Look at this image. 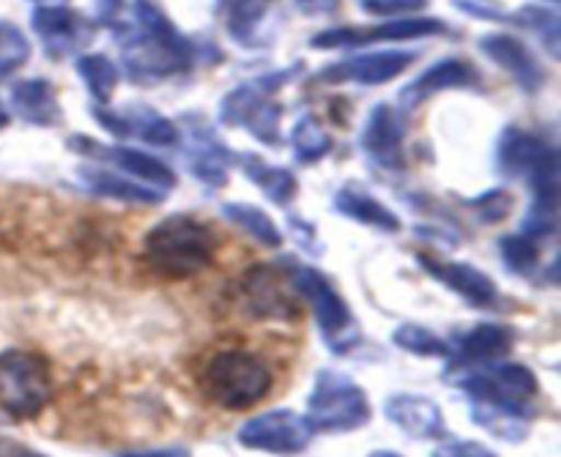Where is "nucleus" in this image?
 Listing matches in <instances>:
<instances>
[{
    "label": "nucleus",
    "instance_id": "10",
    "mask_svg": "<svg viewBox=\"0 0 561 457\" xmlns=\"http://www.w3.org/2000/svg\"><path fill=\"white\" fill-rule=\"evenodd\" d=\"M403 121L389 104H376L362 126V151L383 170H400L403 159Z\"/></svg>",
    "mask_w": 561,
    "mask_h": 457
},
{
    "label": "nucleus",
    "instance_id": "30",
    "mask_svg": "<svg viewBox=\"0 0 561 457\" xmlns=\"http://www.w3.org/2000/svg\"><path fill=\"white\" fill-rule=\"evenodd\" d=\"M290 142H294L296 159H301V162H318L332 151V135H327V129L312 115H305L294 126Z\"/></svg>",
    "mask_w": 561,
    "mask_h": 457
},
{
    "label": "nucleus",
    "instance_id": "19",
    "mask_svg": "<svg viewBox=\"0 0 561 457\" xmlns=\"http://www.w3.org/2000/svg\"><path fill=\"white\" fill-rule=\"evenodd\" d=\"M515 345V329L499 327V323H480L458 340V365H488L507 356Z\"/></svg>",
    "mask_w": 561,
    "mask_h": 457
},
{
    "label": "nucleus",
    "instance_id": "24",
    "mask_svg": "<svg viewBox=\"0 0 561 457\" xmlns=\"http://www.w3.org/2000/svg\"><path fill=\"white\" fill-rule=\"evenodd\" d=\"M239 164L247 173V179H250L252 184L261 186L263 195H266L268 201L279 203V206H288V203L296 197V192H299V184H296L290 170L263 162V159L255 157V153H241Z\"/></svg>",
    "mask_w": 561,
    "mask_h": 457
},
{
    "label": "nucleus",
    "instance_id": "4",
    "mask_svg": "<svg viewBox=\"0 0 561 457\" xmlns=\"http://www.w3.org/2000/svg\"><path fill=\"white\" fill-rule=\"evenodd\" d=\"M370 400L354 381L334 370H321L316 376L310 400H307V422L316 433H351L370 422Z\"/></svg>",
    "mask_w": 561,
    "mask_h": 457
},
{
    "label": "nucleus",
    "instance_id": "38",
    "mask_svg": "<svg viewBox=\"0 0 561 457\" xmlns=\"http://www.w3.org/2000/svg\"><path fill=\"white\" fill-rule=\"evenodd\" d=\"M433 457H499L493 449H488L485 444L480 442H463V438H458V442H447L442 444V447L433 449Z\"/></svg>",
    "mask_w": 561,
    "mask_h": 457
},
{
    "label": "nucleus",
    "instance_id": "28",
    "mask_svg": "<svg viewBox=\"0 0 561 457\" xmlns=\"http://www.w3.org/2000/svg\"><path fill=\"white\" fill-rule=\"evenodd\" d=\"M392 343L414 356H438V359L453 356V345L438 338L436 332H431V329L420 327V323H403V327L394 329Z\"/></svg>",
    "mask_w": 561,
    "mask_h": 457
},
{
    "label": "nucleus",
    "instance_id": "37",
    "mask_svg": "<svg viewBox=\"0 0 561 457\" xmlns=\"http://www.w3.org/2000/svg\"><path fill=\"white\" fill-rule=\"evenodd\" d=\"M427 0H359V9L373 16H409L425 9Z\"/></svg>",
    "mask_w": 561,
    "mask_h": 457
},
{
    "label": "nucleus",
    "instance_id": "21",
    "mask_svg": "<svg viewBox=\"0 0 561 457\" xmlns=\"http://www.w3.org/2000/svg\"><path fill=\"white\" fill-rule=\"evenodd\" d=\"M82 184L93 192V195L113 197V201H126V203H162V190H153V186L140 184L135 179H124L118 173H110V170L102 168H85L77 170Z\"/></svg>",
    "mask_w": 561,
    "mask_h": 457
},
{
    "label": "nucleus",
    "instance_id": "20",
    "mask_svg": "<svg viewBox=\"0 0 561 457\" xmlns=\"http://www.w3.org/2000/svg\"><path fill=\"white\" fill-rule=\"evenodd\" d=\"M11 107L22 121L36 126H53L60 121V104L53 85L42 77L22 80L11 88Z\"/></svg>",
    "mask_w": 561,
    "mask_h": 457
},
{
    "label": "nucleus",
    "instance_id": "13",
    "mask_svg": "<svg viewBox=\"0 0 561 457\" xmlns=\"http://www.w3.org/2000/svg\"><path fill=\"white\" fill-rule=\"evenodd\" d=\"M414 64V53L403 49H387V53H370L351 58L345 64L329 66L321 75L323 82H359V85H381L392 82Z\"/></svg>",
    "mask_w": 561,
    "mask_h": 457
},
{
    "label": "nucleus",
    "instance_id": "17",
    "mask_svg": "<svg viewBox=\"0 0 561 457\" xmlns=\"http://www.w3.org/2000/svg\"><path fill=\"white\" fill-rule=\"evenodd\" d=\"M480 82V75L471 64L460 58H447V60H438L436 66L425 71V75L416 77L414 82L403 88L400 93V104L405 110H414L416 104H422L425 99H431L433 93L438 91H447V88H469Z\"/></svg>",
    "mask_w": 561,
    "mask_h": 457
},
{
    "label": "nucleus",
    "instance_id": "11",
    "mask_svg": "<svg viewBox=\"0 0 561 457\" xmlns=\"http://www.w3.org/2000/svg\"><path fill=\"white\" fill-rule=\"evenodd\" d=\"M416 261L422 263L427 274L433 279H438L442 285H447L449 290L466 299L474 307H493L499 301V288L485 272L474 269L471 263H458V261H438L433 255H416Z\"/></svg>",
    "mask_w": 561,
    "mask_h": 457
},
{
    "label": "nucleus",
    "instance_id": "41",
    "mask_svg": "<svg viewBox=\"0 0 561 457\" xmlns=\"http://www.w3.org/2000/svg\"><path fill=\"white\" fill-rule=\"evenodd\" d=\"M118 457H192L186 447H162V449H148V453H126Z\"/></svg>",
    "mask_w": 561,
    "mask_h": 457
},
{
    "label": "nucleus",
    "instance_id": "36",
    "mask_svg": "<svg viewBox=\"0 0 561 457\" xmlns=\"http://www.w3.org/2000/svg\"><path fill=\"white\" fill-rule=\"evenodd\" d=\"M471 208H474L477 217H480L485 225L499 222V219H504L510 212H513V195H510L507 190H491L485 192V195L474 197Z\"/></svg>",
    "mask_w": 561,
    "mask_h": 457
},
{
    "label": "nucleus",
    "instance_id": "16",
    "mask_svg": "<svg viewBox=\"0 0 561 457\" xmlns=\"http://www.w3.org/2000/svg\"><path fill=\"white\" fill-rule=\"evenodd\" d=\"M480 49L493 60V64L502 66L504 71L515 77L520 85L529 93L540 91V85L546 82V71L537 64V58L531 55V49L524 42H518L510 33H485L480 38Z\"/></svg>",
    "mask_w": 561,
    "mask_h": 457
},
{
    "label": "nucleus",
    "instance_id": "40",
    "mask_svg": "<svg viewBox=\"0 0 561 457\" xmlns=\"http://www.w3.org/2000/svg\"><path fill=\"white\" fill-rule=\"evenodd\" d=\"M305 14H332L337 9V0H296Z\"/></svg>",
    "mask_w": 561,
    "mask_h": 457
},
{
    "label": "nucleus",
    "instance_id": "45",
    "mask_svg": "<svg viewBox=\"0 0 561 457\" xmlns=\"http://www.w3.org/2000/svg\"><path fill=\"white\" fill-rule=\"evenodd\" d=\"M5 124H9V113H5V107H3V104H0V129H3Z\"/></svg>",
    "mask_w": 561,
    "mask_h": 457
},
{
    "label": "nucleus",
    "instance_id": "6",
    "mask_svg": "<svg viewBox=\"0 0 561 457\" xmlns=\"http://www.w3.org/2000/svg\"><path fill=\"white\" fill-rule=\"evenodd\" d=\"M290 285L296 294L307 301L312 310L321 338L334 354H348L354 345H359V327L354 321L348 301L337 294L332 283L321 272L310 266H294L288 272Z\"/></svg>",
    "mask_w": 561,
    "mask_h": 457
},
{
    "label": "nucleus",
    "instance_id": "8",
    "mask_svg": "<svg viewBox=\"0 0 561 457\" xmlns=\"http://www.w3.org/2000/svg\"><path fill=\"white\" fill-rule=\"evenodd\" d=\"M316 431L307 416L290 409H274L247 420L239 431V444L244 449L272 455H299L312 442Z\"/></svg>",
    "mask_w": 561,
    "mask_h": 457
},
{
    "label": "nucleus",
    "instance_id": "23",
    "mask_svg": "<svg viewBox=\"0 0 561 457\" xmlns=\"http://www.w3.org/2000/svg\"><path fill=\"white\" fill-rule=\"evenodd\" d=\"M102 151L107 153V159L115 164V168L135 175V179H140L142 184L153 186V190L164 192L170 190V186H175L173 170H170L162 159L151 157V153L137 151V148H129V146H113V148H102Z\"/></svg>",
    "mask_w": 561,
    "mask_h": 457
},
{
    "label": "nucleus",
    "instance_id": "1",
    "mask_svg": "<svg viewBox=\"0 0 561 457\" xmlns=\"http://www.w3.org/2000/svg\"><path fill=\"white\" fill-rule=\"evenodd\" d=\"M135 20L137 31L124 25V47H121L126 75L131 80L153 82L190 69L192 44L151 0H135Z\"/></svg>",
    "mask_w": 561,
    "mask_h": 457
},
{
    "label": "nucleus",
    "instance_id": "25",
    "mask_svg": "<svg viewBox=\"0 0 561 457\" xmlns=\"http://www.w3.org/2000/svg\"><path fill=\"white\" fill-rule=\"evenodd\" d=\"M222 214L230 219L233 225H239L247 236L257 241L263 247H279L283 244V233H279L277 225L272 222L263 208L250 206V203H225Z\"/></svg>",
    "mask_w": 561,
    "mask_h": 457
},
{
    "label": "nucleus",
    "instance_id": "18",
    "mask_svg": "<svg viewBox=\"0 0 561 457\" xmlns=\"http://www.w3.org/2000/svg\"><path fill=\"white\" fill-rule=\"evenodd\" d=\"M241 294H244L247 307L252 316L257 318H294L296 307L288 299L285 288L279 285V277L274 269L257 266L247 272L244 283H241Z\"/></svg>",
    "mask_w": 561,
    "mask_h": 457
},
{
    "label": "nucleus",
    "instance_id": "3",
    "mask_svg": "<svg viewBox=\"0 0 561 457\" xmlns=\"http://www.w3.org/2000/svg\"><path fill=\"white\" fill-rule=\"evenodd\" d=\"M146 258L164 277H192L211 266L214 233L201 219L175 214L148 230Z\"/></svg>",
    "mask_w": 561,
    "mask_h": 457
},
{
    "label": "nucleus",
    "instance_id": "39",
    "mask_svg": "<svg viewBox=\"0 0 561 457\" xmlns=\"http://www.w3.org/2000/svg\"><path fill=\"white\" fill-rule=\"evenodd\" d=\"M453 3L458 5L460 11H466V14L491 16V20H496V16H504V11L499 9L496 3H491V0H453Z\"/></svg>",
    "mask_w": 561,
    "mask_h": 457
},
{
    "label": "nucleus",
    "instance_id": "33",
    "mask_svg": "<svg viewBox=\"0 0 561 457\" xmlns=\"http://www.w3.org/2000/svg\"><path fill=\"white\" fill-rule=\"evenodd\" d=\"M515 20L540 36V42L546 44V49L551 53V58H559L561 20H559L557 11L542 9V5H526V9H520L518 14H515Z\"/></svg>",
    "mask_w": 561,
    "mask_h": 457
},
{
    "label": "nucleus",
    "instance_id": "9",
    "mask_svg": "<svg viewBox=\"0 0 561 457\" xmlns=\"http://www.w3.org/2000/svg\"><path fill=\"white\" fill-rule=\"evenodd\" d=\"M447 31L442 20H427V16H403L378 25L376 31H356V27H332L312 36L316 49H340V47H362L370 42H409V38L436 36Z\"/></svg>",
    "mask_w": 561,
    "mask_h": 457
},
{
    "label": "nucleus",
    "instance_id": "42",
    "mask_svg": "<svg viewBox=\"0 0 561 457\" xmlns=\"http://www.w3.org/2000/svg\"><path fill=\"white\" fill-rule=\"evenodd\" d=\"M0 457H44V455H38V453H33V449L22 447V444L9 442V438H0Z\"/></svg>",
    "mask_w": 561,
    "mask_h": 457
},
{
    "label": "nucleus",
    "instance_id": "29",
    "mask_svg": "<svg viewBox=\"0 0 561 457\" xmlns=\"http://www.w3.org/2000/svg\"><path fill=\"white\" fill-rule=\"evenodd\" d=\"M471 420L477 422L480 427H485L491 436L504 438V442L515 444V442H524L529 436V422L518 414H510V411L502 409H491V405H477L471 409Z\"/></svg>",
    "mask_w": 561,
    "mask_h": 457
},
{
    "label": "nucleus",
    "instance_id": "32",
    "mask_svg": "<svg viewBox=\"0 0 561 457\" xmlns=\"http://www.w3.org/2000/svg\"><path fill=\"white\" fill-rule=\"evenodd\" d=\"M225 11V20H228V33L236 42H250L252 31L261 22L266 3L263 0H219Z\"/></svg>",
    "mask_w": 561,
    "mask_h": 457
},
{
    "label": "nucleus",
    "instance_id": "43",
    "mask_svg": "<svg viewBox=\"0 0 561 457\" xmlns=\"http://www.w3.org/2000/svg\"><path fill=\"white\" fill-rule=\"evenodd\" d=\"M367 457H403V455L392 453V449H376V453H370Z\"/></svg>",
    "mask_w": 561,
    "mask_h": 457
},
{
    "label": "nucleus",
    "instance_id": "15",
    "mask_svg": "<svg viewBox=\"0 0 561 457\" xmlns=\"http://www.w3.org/2000/svg\"><path fill=\"white\" fill-rule=\"evenodd\" d=\"M294 77V71H272V75H261L250 82H241L239 88L228 93L219 104V121L225 126H247L268 102L274 93Z\"/></svg>",
    "mask_w": 561,
    "mask_h": 457
},
{
    "label": "nucleus",
    "instance_id": "5",
    "mask_svg": "<svg viewBox=\"0 0 561 457\" xmlns=\"http://www.w3.org/2000/svg\"><path fill=\"white\" fill-rule=\"evenodd\" d=\"M53 400V378L42 356L9 349L0 354V411L11 420H36Z\"/></svg>",
    "mask_w": 561,
    "mask_h": 457
},
{
    "label": "nucleus",
    "instance_id": "2",
    "mask_svg": "<svg viewBox=\"0 0 561 457\" xmlns=\"http://www.w3.org/2000/svg\"><path fill=\"white\" fill-rule=\"evenodd\" d=\"M201 387L211 403L228 411H244L272 392L274 373L266 359L252 351H219L208 359Z\"/></svg>",
    "mask_w": 561,
    "mask_h": 457
},
{
    "label": "nucleus",
    "instance_id": "46",
    "mask_svg": "<svg viewBox=\"0 0 561 457\" xmlns=\"http://www.w3.org/2000/svg\"><path fill=\"white\" fill-rule=\"evenodd\" d=\"M551 3H559V0H551Z\"/></svg>",
    "mask_w": 561,
    "mask_h": 457
},
{
    "label": "nucleus",
    "instance_id": "44",
    "mask_svg": "<svg viewBox=\"0 0 561 457\" xmlns=\"http://www.w3.org/2000/svg\"><path fill=\"white\" fill-rule=\"evenodd\" d=\"M36 5H66L69 0H33Z\"/></svg>",
    "mask_w": 561,
    "mask_h": 457
},
{
    "label": "nucleus",
    "instance_id": "27",
    "mask_svg": "<svg viewBox=\"0 0 561 457\" xmlns=\"http://www.w3.org/2000/svg\"><path fill=\"white\" fill-rule=\"evenodd\" d=\"M190 170L208 186L228 184V151L214 140L195 142L190 157Z\"/></svg>",
    "mask_w": 561,
    "mask_h": 457
},
{
    "label": "nucleus",
    "instance_id": "22",
    "mask_svg": "<svg viewBox=\"0 0 561 457\" xmlns=\"http://www.w3.org/2000/svg\"><path fill=\"white\" fill-rule=\"evenodd\" d=\"M334 208H337L343 217L356 219L362 225H370V228L383 230V233H398L400 230V217L392 208L383 206L381 201H376L373 195L362 192L359 186H343V190L334 195Z\"/></svg>",
    "mask_w": 561,
    "mask_h": 457
},
{
    "label": "nucleus",
    "instance_id": "14",
    "mask_svg": "<svg viewBox=\"0 0 561 457\" xmlns=\"http://www.w3.org/2000/svg\"><path fill=\"white\" fill-rule=\"evenodd\" d=\"M383 414L389 416L392 425H398L405 436L416 438V442H436V438L447 436V425H444V414L438 403L422 395H392L383 403Z\"/></svg>",
    "mask_w": 561,
    "mask_h": 457
},
{
    "label": "nucleus",
    "instance_id": "12",
    "mask_svg": "<svg viewBox=\"0 0 561 457\" xmlns=\"http://www.w3.org/2000/svg\"><path fill=\"white\" fill-rule=\"evenodd\" d=\"M31 22L49 55H66L71 49L85 47L93 38V27L69 5H38Z\"/></svg>",
    "mask_w": 561,
    "mask_h": 457
},
{
    "label": "nucleus",
    "instance_id": "34",
    "mask_svg": "<svg viewBox=\"0 0 561 457\" xmlns=\"http://www.w3.org/2000/svg\"><path fill=\"white\" fill-rule=\"evenodd\" d=\"M499 250H502V258L510 266V272L515 274L535 272L537 263H540V250H537L535 239H529V236H504Z\"/></svg>",
    "mask_w": 561,
    "mask_h": 457
},
{
    "label": "nucleus",
    "instance_id": "31",
    "mask_svg": "<svg viewBox=\"0 0 561 457\" xmlns=\"http://www.w3.org/2000/svg\"><path fill=\"white\" fill-rule=\"evenodd\" d=\"M126 126H129V137H140L151 146H175L179 142V129H175L173 121L162 118L153 110L126 115Z\"/></svg>",
    "mask_w": 561,
    "mask_h": 457
},
{
    "label": "nucleus",
    "instance_id": "26",
    "mask_svg": "<svg viewBox=\"0 0 561 457\" xmlns=\"http://www.w3.org/2000/svg\"><path fill=\"white\" fill-rule=\"evenodd\" d=\"M77 75H80V80L85 82L91 96L102 104H107L110 99H113L115 88H118V80H121V71L115 69L113 60H110L107 55H96V53L82 55V58L77 60Z\"/></svg>",
    "mask_w": 561,
    "mask_h": 457
},
{
    "label": "nucleus",
    "instance_id": "7",
    "mask_svg": "<svg viewBox=\"0 0 561 457\" xmlns=\"http://www.w3.org/2000/svg\"><path fill=\"white\" fill-rule=\"evenodd\" d=\"M458 387L477 405L510 411V414H518L524 420L535 416V398L540 395V384H537L535 373L526 365H518V362L471 370L469 376L460 378Z\"/></svg>",
    "mask_w": 561,
    "mask_h": 457
},
{
    "label": "nucleus",
    "instance_id": "35",
    "mask_svg": "<svg viewBox=\"0 0 561 457\" xmlns=\"http://www.w3.org/2000/svg\"><path fill=\"white\" fill-rule=\"evenodd\" d=\"M27 55H31V44L22 36L20 27L0 22V77L25 64Z\"/></svg>",
    "mask_w": 561,
    "mask_h": 457
}]
</instances>
